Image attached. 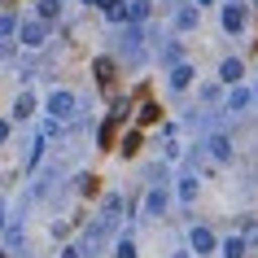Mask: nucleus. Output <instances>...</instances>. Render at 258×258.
Here are the masks:
<instances>
[{
  "mask_svg": "<svg viewBox=\"0 0 258 258\" xmlns=\"http://www.w3.org/2000/svg\"><path fill=\"white\" fill-rule=\"evenodd\" d=\"M219 22L228 35H245V22H249V9H245L241 0H228L223 9H219Z\"/></svg>",
  "mask_w": 258,
  "mask_h": 258,
  "instance_id": "nucleus-1",
  "label": "nucleus"
},
{
  "mask_svg": "<svg viewBox=\"0 0 258 258\" xmlns=\"http://www.w3.org/2000/svg\"><path fill=\"white\" fill-rule=\"evenodd\" d=\"M75 109H79V101H75V92H66V88H57V92H48V114H53L57 122L75 118Z\"/></svg>",
  "mask_w": 258,
  "mask_h": 258,
  "instance_id": "nucleus-2",
  "label": "nucleus"
},
{
  "mask_svg": "<svg viewBox=\"0 0 258 258\" xmlns=\"http://www.w3.org/2000/svg\"><path fill=\"white\" fill-rule=\"evenodd\" d=\"M18 40L27 44V48H44V40H48V22H44V18L22 22V27H18Z\"/></svg>",
  "mask_w": 258,
  "mask_h": 258,
  "instance_id": "nucleus-3",
  "label": "nucleus"
},
{
  "mask_svg": "<svg viewBox=\"0 0 258 258\" xmlns=\"http://www.w3.org/2000/svg\"><path fill=\"white\" fill-rule=\"evenodd\" d=\"M188 249H192V254H215V249H219V241H215V232H210V228H192L188 232Z\"/></svg>",
  "mask_w": 258,
  "mask_h": 258,
  "instance_id": "nucleus-4",
  "label": "nucleus"
},
{
  "mask_svg": "<svg viewBox=\"0 0 258 258\" xmlns=\"http://www.w3.org/2000/svg\"><path fill=\"white\" fill-rule=\"evenodd\" d=\"M241 79H245V61L241 57H223V61H219V83H232V88H236Z\"/></svg>",
  "mask_w": 258,
  "mask_h": 258,
  "instance_id": "nucleus-5",
  "label": "nucleus"
},
{
  "mask_svg": "<svg viewBox=\"0 0 258 258\" xmlns=\"http://www.w3.org/2000/svg\"><path fill=\"white\" fill-rule=\"evenodd\" d=\"M206 153H210L215 162H232V136H223V132H215V136L206 140Z\"/></svg>",
  "mask_w": 258,
  "mask_h": 258,
  "instance_id": "nucleus-6",
  "label": "nucleus"
},
{
  "mask_svg": "<svg viewBox=\"0 0 258 258\" xmlns=\"http://www.w3.org/2000/svg\"><path fill=\"white\" fill-rule=\"evenodd\" d=\"M249 101H254V92H249V88H245V83H236V88H232L228 92V114H241V109H249Z\"/></svg>",
  "mask_w": 258,
  "mask_h": 258,
  "instance_id": "nucleus-7",
  "label": "nucleus"
},
{
  "mask_svg": "<svg viewBox=\"0 0 258 258\" xmlns=\"http://www.w3.org/2000/svg\"><path fill=\"white\" fill-rule=\"evenodd\" d=\"M197 22H202V9L197 5H184L175 14V31H197Z\"/></svg>",
  "mask_w": 258,
  "mask_h": 258,
  "instance_id": "nucleus-8",
  "label": "nucleus"
},
{
  "mask_svg": "<svg viewBox=\"0 0 258 258\" xmlns=\"http://www.w3.org/2000/svg\"><path fill=\"white\" fill-rule=\"evenodd\" d=\"M197 192H202V184H197V175H179V188H175V197L184 206H192L197 202Z\"/></svg>",
  "mask_w": 258,
  "mask_h": 258,
  "instance_id": "nucleus-9",
  "label": "nucleus"
},
{
  "mask_svg": "<svg viewBox=\"0 0 258 258\" xmlns=\"http://www.w3.org/2000/svg\"><path fill=\"white\" fill-rule=\"evenodd\" d=\"M188 83H192V66H188V61H175V66H171V88L184 92Z\"/></svg>",
  "mask_w": 258,
  "mask_h": 258,
  "instance_id": "nucleus-10",
  "label": "nucleus"
},
{
  "mask_svg": "<svg viewBox=\"0 0 258 258\" xmlns=\"http://www.w3.org/2000/svg\"><path fill=\"white\" fill-rule=\"evenodd\" d=\"M166 188H149V197H145V215H166Z\"/></svg>",
  "mask_w": 258,
  "mask_h": 258,
  "instance_id": "nucleus-11",
  "label": "nucleus"
},
{
  "mask_svg": "<svg viewBox=\"0 0 258 258\" xmlns=\"http://www.w3.org/2000/svg\"><path fill=\"white\" fill-rule=\"evenodd\" d=\"M122 219V197H105V210H101V228H114Z\"/></svg>",
  "mask_w": 258,
  "mask_h": 258,
  "instance_id": "nucleus-12",
  "label": "nucleus"
},
{
  "mask_svg": "<svg viewBox=\"0 0 258 258\" xmlns=\"http://www.w3.org/2000/svg\"><path fill=\"white\" fill-rule=\"evenodd\" d=\"M35 18L57 22V18H61V0H35Z\"/></svg>",
  "mask_w": 258,
  "mask_h": 258,
  "instance_id": "nucleus-13",
  "label": "nucleus"
},
{
  "mask_svg": "<svg viewBox=\"0 0 258 258\" xmlns=\"http://www.w3.org/2000/svg\"><path fill=\"white\" fill-rule=\"evenodd\" d=\"M245 249H249V245H245L241 236H228V241H219V254H223V258H245Z\"/></svg>",
  "mask_w": 258,
  "mask_h": 258,
  "instance_id": "nucleus-14",
  "label": "nucleus"
},
{
  "mask_svg": "<svg viewBox=\"0 0 258 258\" xmlns=\"http://www.w3.org/2000/svg\"><path fill=\"white\" fill-rule=\"evenodd\" d=\"M105 18L109 22H132V5H127V0H114V5L105 9Z\"/></svg>",
  "mask_w": 258,
  "mask_h": 258,
  "instance_id": "nucleus-15",
  "label": "nucleus"
},
{
  "mask_svg": "<svg viewBox=\"0 0 258 258\" xmlns=\"http://www.w3.org/2000/svg\"><path fill=\"white\" fill-rule=\"evenodd\" d=\"M236 236L254 249V245H258V219H241V232H236Z\"/></svg>",
  "mask_w": 258,
  "mask_h": 258,
  "instance_id": "nucleus-16",
  "label": "nucleus"
},
{
  "mask_svg": "<svg viewBox=\"0 0 258 258\" xmlns=\"http://www.w3.org/2000/svg\"><path fill=\"white\" fill-rule=\"evenodd\" d=\"M14 114H18V118H31V114H35V96H31V92H22V96L14 101Z\"/></svg>",
  "mask_w": 258,
  "mask_h": 258,
  "instance_id": "nucleus-17",
  "label": "nucleus"
},
{
  "mask_svg": "<svg viewBox=\"0 0 258 258\" xmlns=\"http://www.w3.org/2000/svg\"><path fill=\"white\" fill-rule=\"evenodd\" d=\"M96 79H101V83L114 79V61H109V57H96Z\"/></svg>",
  "mask_w": 258,
  "mask_h": 258,
  "instance_id": "nucleus-18",
  "label": "nucleus"
},
{
  "mask_svg": "<svg viewBox=\"0 0 258 258\" xmlns=\"http://www.w3.org/2000/svg\"><path fill=\"white\" fill-rule=\"evenodd\" d=\"M114 258H136V241H132V236H122V241L114 245Z\"/></svg>",
  "mask_w": 258,
  "mask_h": 258,
  "instance_id": "nucleus-19",
  "label": "nucleus"
},
{
  "mask_svg": "<svg viewBox=\"0 0 258 258\" xmlns=\"http://www.w3.org/2000/svg\"><path fill=\"white\" fill-rule=\"evenodd\" d=\"M132 5V22H145L149 18V0H127Z\"/></svg>",
  "mask_w": 258,
  "mask_h": 258,
  "instance_id": "nucleus-20",
  "label": "nucleus"
},
{
  "mask_svg": "<svg viewBox=\"0 0 258 258\" xmlns=\"http://www.w3.org/2000/svg\"><path fill=\"white\" fill-rule=\"evenodd\" d=\"M18 31V18L14 14H0V35H14Z\"/></svg>",
  "mask_w": 258,
  "mask_h": 258,
  "instance_id": "nucleus-21",
  "label": "nucleus"
},
{
  "mask_svg": "<svg viewBox=\"0 0 258 258\" xmlns=\"http://www.w3.org/2000/svg\"><path fill=\"white\" fill-rule=\"evenodd\" d=\"M140 149V132H127V136H122V153H136Z\"/></svg>",
  "mask_w": 258,
  "mask_h": 258,
  "instance_id": "nucleus-22",
  "label": "nucleus"
},
{
  "mask_svg": "<svg viewBox=\"0 0 258 258\" xmlns=\"http://www.w3.org/2000/svg\"><path fill=\"white\" fill-rule=\"evenodd\" d=\"M57 258H83V249H75V245H61V254Z\"/></svg>",
  "mask_w": 258,
  "mask_h": 258,
  "instance_id": "nucleus-23",
  "label": "nucleus"
},
{
  "mask_svg": "<svg viewBox=\"0 0 258 258\" xmlns=\"http://www.w3.org/2000/svg\"><path fill=\"white\" fill-rule=\"evenodd\" d=\"M5 140H9V122L0 118V145H5Z\"/></svg>",
  "mask_w": 258,
  "mask_h": 258,
  "instance_id": "nucleus-24",
  "label": "nucleus"
},
{
  "mask_svg": "<svg viewBox=\"0 0 258 258\" xmlns=\"http://www.w3.org/2000/svg\"><path fill=\"white\" fill-rule=\"evenodd\" d=\"M192 5H197V9H206V5H215V0H192Z\"/></svg>",
  "mask_w": 258,
  "mask_h": 258,
  "instance_id": "nucleus-25",
  "label": "nucleus"
},
{
  "mask_svg": "<svg viewBox=\"0 0 258 258\" xmlns=\"http://www.w3.org/2000/svg\"><path fill=\"white\" fill-rule=\"evenodd\" d=\"M83 5H96V0H83Z\"/></svg>",
  "mask_w": 258,
  "mask_h": 258,
  "instance_id": "nucleus-26",
  "label": "nucleus"
},
{
  "mask_svg": "<svg viewBox=\"0 0 258 258\" xmlns=\"http://www.w3.org/2000/svg\"><path fill=\"white\" fill-rule=\"evenodd\" d=\"M0 228H5V215H0Z\"/></svg>",
  "mask_w": 258,
  "mask_h": 258,
  "instance_id": "nucleus-27",
  "label": "nucleus"
},
{
  "mask_svg": "<svg viewBox=\"0 0 258 258\" xmlns=\"http://www.w3.org/2000/svg\"><path fill=\"white\" fill-rule=\"evenodd\" d=\"M249 5H254V9H258V0H249Z\"/></svg>",
  "mask_w": 258,
  "mask_h": 258,
  "instance_id": "nucleus-28",
  "label": "nucleus"
},
{
  "mask_svg": "<svg viewBox=\"0 0 258 258\" xmlns=\"http://www.w3.org/2000/svg\"><path fill=\"white\" fill-rule=\"evenodd\" d=\"M175 258H188V254H175Z\"/></svg>",
  "mask_w": 258,
  "mask_h": 258,
  "instance_id": "nucleus-29",
  "label": "nucleus"
}]
</instances>
